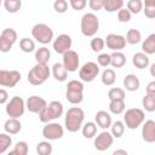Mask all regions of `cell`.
Wrapping results in <instances>:
<instances>
[{"label":"cell","instance_id":"6da1fadb","mask_svg":"<svg viewBox=\"0 0 155 155\" xmlns=\"http://www.w3.org/2000/svg\"><path fill=\"white\" fill-rule=\"evenodd\" d=\"M85 119V111L80 107H71L67 110L65 117H64V126L68 130V132H78L81 130L84 125Z\"/></svg>","mask_w":155,"mask_h":155},{"label":"cell","instance_id":"7a4b0ae2","mask_svg":"<svg viewBox=\"0 0 155 155\" xmlns=\"http://www.w3.org/2000/svg\"><path fill=\"white\" fill-rule=\"evenodd\" d=\"M51 70L47 64L36 63L29 71H28V82L33 86L42 85L48 78H50Z\"/></svg>","mask_w":155,"mask_h":155},{"label":"cell","instance_id":"3957f363","mask_svg":"<svg viewBox=\"0 0 155 155\" xmlns=\"http://www.w3.org/2000/svg\"><path fill=\"white\" fill-rule=\"evenodd\" d=\"M80 29L84 36L92 38L99 30V19L93 12H87L81 17Z\"/></svg>","mask_w":155,"mask_h":155},{"label":"cell","instance_id":"277c9868","mask_svg":"<svg viewBox=\"0 0 155 155\" xmlns=\"http://www.w3.org/2000/svg\"><path fill=\"white\" fill-rule=\"evenodd\" d=\"M63 111H64L63 104L59 101H52L39 114V119H40L41 122L47 124L50 121H53L56 119H59L63 115Z\"/></svg>","mask_w":155,"mask_h":155},{"label":"cell","instance_id":"5b68a950","mask_svg":"<svg viewBox=\"0 0 155 155\" xmlns=\"http://www.w3.org/2000/svg\"><path fill=\"white\" fill-rule=\"evenodd\" d=\"M145 120V114L143 109L139 108H130L126 110L124 115V122L125 126L130 130H136L140 125H143Z\"/></svg>","mask_w":155,"mask_h":155},{"label":"cell","instance_id":"8992f818","mask_svg":"<svg viewBox=\"0 0 155 155\" xmlns=\"http://www.w3.org/2000/svg\"><path fill=\"white\" fill-rule=\"evenodd\" d=\"M65 98L71 104H79L84 99V84L79 80H70L67 85Z\"/></svg>","mask_w":155,"mask_h":155},{"label":"cell","instance_id":"52a82bcc","mask_svg":"<svg viewBox=\"0 0 155 155\" xmlns=\"http://www.w3.org/2000/svg\"><path fill=\"white\" fill-rule=\"evenodd\" d=\"M31 36L35 39L38 42L42 45H47L52 42L53 39V30L51 29L50 25L45 23H38L31 28Z\"/></svg>","mask_w":155,"mask_h":155},{"label":"cell","instance_id":"ba28073f","mask_svg":"<svg viewBox=\"0 0 155 155\" xmlns=\"http://www.w3.org/2000/svg\"><path fill=\"white\" fill-rule=\"evenodd\" d=\"M27 109V105H25V102L22 97H18V96H15L12 97L7 103H6V114L10 116V117H17L19 119L24 111Z\"/></svg>","mask_w":155,"mask_h":155},{"label":"cell","instance_id":"9c48e42d","mask_svg":"<svg viewBox=\"0 0 155 155\" xmlns=\"http://www.w3.org/2000/svg\"><path fill=\"white\" fill-rule=\"evenodd\" d=\"M42 136L47 140H57L64 136V128L58 122H47L42 128Z\"/></svg>","mask_w":155,"mask_h":155},{"label":"cell","instance_id":"30bf717a","mask_svg":"<svg viewBox=\"0 0 155 155\" xmlns=\"http://www.w3.org/2000/svg\"><path fill=\"white\" fill-rule=\"evenodd\" d=\"M16 41H17V31L13 28L4 29L0 34V51L4 53L8 52Z\"/></svg>","mask_w":155,"mask_h":155},{"label":"cell","instance_id":"8fae6325","mask_svg":"<svg viewBox=\"0 0 155 155\" xmlns=\"http://www.w3.org/2000/svg\"><path fill=\"white\" fill-rule=\"evenodd\" d=\"M98 74H99V65H98V63H94V62L85 63L79 70V78L84 82L93 81Z\"/></svg>","mask_w":155,"mask_h":155},{"label":"cell","instance_id":"7c38bea8","mask_svg":"<svg viewBox=\"0 0 155 155\" xmlns=\"http://www.w3.org/2000/svg\"><path fill=\"white\" fill-rule=\"evenodd\" d=\"M21 73L18 70H0V85L2 87H15L21 81Z\"/></svg>","mask_w":155,"mask_h":155},{"label":"cell","instance_id":"4fadbf2b","mask_svg":"<svg viewBox=\"0 0 155 155\" xmlns=\"http://www.w3.org/2000/svg\"><path fill=\"white\" fill-rule=\"evenodd\" d=\"M71 45H73V40L68 34H59L52 41V47L54 52L58 54H64L67 51L71 50Z\"/></svg>","mask_w":155,"mask_h":155},{"label":"cell","instance_id":"5bb4252c","mask_svg":"<svg viewBox=\"0 0 155 155\" xmlns=\"http://www.w3.org/2000/svg\"><path fill=\"white\" fill-rule=\"evenodd\" d=\"M114 142V136L111 134V132H108L107 130H103V132H101L93 142V145L96 148V150L98 151H104L107 149H109L113 145Z\"/></svg>","mask_w":155,"mask_h":155},{"label":"cell","instance_id":"9a60e30c","mask_svg":"<svg viewBox=\"0 0 155 155\" xmlns=\"http://www.w3.org/2000/svg\"><path fill=\"white\" fill-rule=\"evenodd\" d=\"M63 64L67 68V70L69 73H74L78 70L79 65H80V58L76 51L74 50H69L63 54Z\"/></svg>","mask_w":155,"mask_h":155},{"label":"cell","instance_id":"2e32d148","mask_svg":"<svg viewBox=\"0 0 155 155\" xmlns=\"http://www.w3.org/2000/svg\"><path fill=\"white\" fill-rule=\"evenodd\" d=\"M126 44V38L120 34H108L105 38V45L111 51H121Z\"/></svg>","mask_w":155,"mask_h":155},{"label":"cell","instance_id":"e0dca14e","mask_svg":"<svg viewBox=\"0 0 155 155\" xmlns=\"http://www.w3.org/2000/svg\"><path fill=\"white\" fill-rule=\"evenodd\" d=\"M25 105H27V109L30 111V113H34V114H40L44 108L47 105V102L42 98V97H39V96H30L27 101H25Z\"/></svg>","mask_w":155,"mask_h":155},{"label":"cell","instance_id":"ac0fdd59","mask_svg":"<svg viewBox=\"0 0 155 155\" xmlns=\"http://www.w3.org/2000/svg\"><path fill=\"white\" fill-rule=\"evenodd\" d=\"M142 138L147 143H154L155 142V121L154 120H147L143 122Z\"/></svg>","mask_w":155,"mask_h":155},{"label":"cell","instance_id":"d6986e66","mask_svg":"<svg viewBox=\"0 0 155 155\" xmlns=\"http://www.w3.org/2000/svg\"><path fill=\"white\" fill-rule=\"evenodd\" d=\"M94 120H96V124L98 127H101L102 130H108L110 128L111 124H113V120H111V116L108 111L105 110H99L94 115Z\"/></svg>","mask_w":155,"mask_h":155},{"label":"cell","instance_id":"ffe728a7","mask_svg":"<svg viewBox=\"0 0 155 155\" xmlns=\"http://www.w3.org/2000/svg\"><path fill=\"white\" fill-rule=\"evenodd\" d=\"M150 59H149V54H147L145 52H137L133 54L132 57V64L137 68V69H145L149 67Z\"/></svg>","mask_w":155,"mask_h":155},{"label":"cell","instance_id":"44dd1931","mask_svg":"<svg viewBox=\"0 0 155 155\" xmlns=\"http://www.w3.org/2000/svg\"><path fill=\"white\" fill-rule=\"evenodd\" d=\"M22 130V124L17 117H10L4 124V131L8 134H17Z\"/></svg>","mask_w":155,"mask_h":155},{"label":"cell","instance_id":"7402d4cb","mask_svg":"<svg viewBox=\"0 0 155 155\" xmlns=\"http://www.w3.org/2000/svg\"><path fill=\"white\" fill-rule=\"evenodd\" d=\"M140 86V81H139V78L134 74H127L125 78H124V87L126 88V91H130V92H134L139 88Z\"/></svg>","mask_w":155,"mask_h":155},{"label":"cell","instance_id":"603a6c76","mask_svg":"<svg viewBox=\"0 0 155 155\" xmlns=\"http://www.w3.org/2000/svg\"><path fill=\"white\" fill-rule=\"evenodd\" d=\"M68 73H69V71L67 70V68L64 67L63 63H54L53 67H52V75H53V78H54L57 81H59V82H63V81L67 80Z\"/></svg>","mask_w":155,"mask_h":155},{"label":"cell","instance_id":"cb8c5ba5","mask_svg":"<svg viewBox=\"0 0 155 155\" xmlns=\"http://www.w3.org/2000/svg\"><path fill=\"white\" fill-rule=\"evenodd\" d=\"M142 51L145 52L147 54H154L155 53V33L149 34L143 44H142Z\"/></svg>","mask_w":155,"mask_h":155},{"label":"cell","instance_id":"d4e9b609","mask_svg":"<svg viewBox=\"0 0 155 155\" xmlns=\"http://www.w3.org/2000/svg\"><path fill=\"white\" fill-rule=\"evenodd\" d=\"M51 58V52L46 46L39 47L35 51V61L36 63H42V64H47L48 61Z\"/></svg>","mask_w":155,"mask_h":155},{"label":"cell","instance_id":"484cf974","mask_svg":"<svg viewBox=\"0 0 155 155\" xmlns=\"http://www.w3.org/2000/svg\"><path fill=\"white\" fill-rule=\"evenodd\" d=\"M125 99H113L109 102V110L114 115H120L125 111Z\"/></svg>","mask_w":155,"mask_h":155},{"label":"cell","instance_id":"4316f807","mask_svg":"<svg viewBox=\"0 0 155 155\" xmlns=\"http://www.w3.org/2000/svg\"><path fill=\"white\" fill-rule=\"evenodd\" d=\"M111 56V64L114 68H122L126 64V56L121 51H113Z\"/></svg>","mask_w":155,"mask_h":155},{"label":"cell","instance_id":"83f0119b","mask_svg":"<svg viewBox=\"0 0 155 155\" xmlns=\"http://www.w3.org/2000/svg\"><path fill=\"white\" fill-rule=\"evenodd\" d=\"M97 127H98V126H97L96 122H92V121L86 122V124L82 125V127H81L82 136H84L85 138H87V139L93 138V137L96 136V133H97Z\"/></svg>","mask_w":155,"mask_h":155},{"label":"cell","instance_id":"f1b7e54d","mask_svg":"<svg viewBox=\"0 0 155 155\" xmlns=\"http://www.w3.org/2000/svg\"><path fill=\"white\" fill-rule=\"evenodd\" d=\"M101 80H102V84L105 85V86H111V85H114V82H115V80H116V74H115L114 69L107 68V69L102 73Z\"/></svg>","mask_w":155,"mask_h":155},{"label":"cell","instance_id":"f546056e","mask_svg":"<svg viewBox=\"0 0 155 155\" xmlns=\"http://www.w3.org/2000/svg\"><path fill=\"white\" fill-rule=\"evenodd\" d=\"M125 1L124 0H104L103 8L107 12H116L124 7Z\"/></svg>","mask_w":155,"mask_h":155},{"label":"cell","instance_id":"4dcf8cb0","mask_svg":"<svg viewBox=\"0 0 155 155\" xmlns=\"http://www.w3.org/2000/svg\"><path fill=\"white\" fill-rule=\"evenodd\" d=\"M126 42L130 45H136L138 42H140L142 40V34L139 30L137 29H128L126 33Z\"/></svg>","mask_w":155,"mask_h":155},{"label":"cell","instance_id":"1f68e13d","mask_svg":"<svg viewBox=\"0 0 155 155\" xmlns=\"http://www.w3.org/2000/svg\"><path fill=\"white\" fill-rule=\"evenodd\" d=\"M142 107L145 111L148 113H153L155 111V96L153 94H145L142 99Z\"/></svg>","mask_w":155,"mask_h":155},{"label":"cell","instance_id":"d6a6232c","mask_svg":"<svg viewBox=\"0 0 155 155\" xmlns=\"http://www.w3.org/2000/svg\"><path fill=\"white\" fill-rule=\"evenodd\" d=\"M110 132L111 134L114 136V138H120L122 137L124 132H125V122L124 121H120V120H116L115 122L111 124L110 126Z\"/></svg>","mask_w":155,"mask_h":155},{"label":"cell","instance_id":"836d02e7","mask_svg":"<svg viewBox=\"0 0 155 155\" xmlns=\"http://www.w3.org/2000/svg\"><path fill=\"white\" fill-rule=\"evenodd\" d=\"M52 151H53V148L50 140H42L36 144V153L39 155H51Z\"/></svg>","mask_w":155,"mask_h":155},{"label":"cell","instance_id":"e575fe53","mask_svg":"<svg viewBox=\"0 0 155 155\" xmlns=\"http://www.w3.org/2000/svg\"><path fill=\"white\" fill-rule=\"evenodd\" d=\"M4 7L8 13H16L22 7V0H4Z\"/></svg>","mask_w":155,"mask_h":155},{"label":"cell","instance_id":"d590c367","mask_svg":"<svg viewBox=\"0 0 155 155\" xmlns=\"http://www.w3.org/2000/svg\"><path fill=\"white\" fill-rule=\"evenodd\" d=\"M19 48L25 52V53H30L33 51H35V42L33 39L29 38H22L19 40Z\"/></svg>","mask_w":155,"mask_h":155},{"label":"cell","instance_id":"8d00e7d4","mask_svg":"<svg viewBox=\"0 0 155 155\" xmlns=\"http://www.w3.org/2000/svg\"><path fill=\"white\" fill-rule=\"evenodd\" d=\"M28 150H29V148H28L27 142L21 140V142H17L16 143L15 148L8 153V155H27L28 154Z\"/></svg>","mask_w":155,"mask_h":155},{"label":"cell","instance_id":"74e56055","mask_svg":"<svg viewBox=\"0 0 155 155\" xmlns=\"http://www.w3.org/2000/svg\"><path fill=\"white\" fill-rule=\"evenodd\" d=\"M126 97V93H125V90L124 88H120V87H113L108 91V98L109 101H113V99H125Z\"/></svg>","mask_w":155,"mask_h":155},{"label":"cell","instance_id":"f35d334b","mask_svg":"<svg viewBox=\"0 0 155 155\" xmlns=\"http://www.w3.org/2000/svg\"><path fill=\"white\" fill-rule=\"evenodd\" d=\"M12 144V138L8 136L7 132L5 133H0V154H4L10 145Z\"/></svg>","mask_w":155,"mask_h":155},{"label":"cell","instance_id":"ab89813d","mask_svg":"<svg viewBox=\"0 0 155 155\" xmlns=\"http://www.w3.org/2000/svg\"><path fill=\"white\" fill-rule=\"evenodd\" d=\"M90 46H91V48H92L93 52H96V53H97V52H101V51L104 48V46H105V40H104L103 38L94 36V38L91 40Z\"/></svg>","mask_w":155,"mask_h":155},{"label":"cell","instance_id":"60d3db41","mask_svg":"<svg viewBox=\"0 0 155 155\" xmlns=\"http://www.w3.org/2000/svg\"><path fill=\"white\" fill-rule=\"evenodd\" d=\"M126 6L131 11V13L137 15L143 11V0H128Z\"/></svg>","mask_w":155,"mask_h":155},{"label":"cell","instance_id":"b9f144b4","mask_svg":"<svg viewBox=\"0 0 155 155\" xmlns=\"http://www.w3.org/2000/svg\"><path fill=\"white\" fill-rule=\"evenodd\" d=\"M131 17H132V13H131V11L126 7H122L121 10H119L117 11V21L119 22H121V23H127V22H130L131 21Z\"/></svg>","mask_w":155,"mask_h":155},{"label":"cell","instance_id":"7bdbcfd3","mask_svg":"<svg viewBox=\"0 0 155 155\" xmlns=\"http://www.w3.org/2000/svg\"><path fill=\"white\" fill-rule=\"evenodd\" d=\"M53 10L57 13H65L68 10V1L67 0H54Z\"/></svg>","mask_w":155,"mask_h":155},{"label":"cell","instance_id":"ee69618b","mask_svg":"<svg viewBox=\"0 0 155 155\" xmlns=\"http://www.w3.org/2000/svg\"><path fill=\"white\" fill-rule=\"evenodd\" d=\"M97 63L99 67H108L111 64V56L109 53H101L97 57Z\"/></svg>","mask_w":155,"mask_h":155},{"label":"cell","instance_id":"f6af8a7d","mask_svg":"<svg viewBox=\"0 0 155 155\" xmlns=\"http://www.w3.org/2000/svg\"><path fill=\"white\" fill-rule=\"evenodd\" d=\"M69 4L71 6L73 10L75 11H81L86 7L87 5V0H69Z\"/></svg>","mask_w":155,"mask_h":155},{"label":"cell","instance_id":"bcb514c9","mask_svg":"<svg viewBox=\"0 0 155 155\" xmlns=\"http://www.w3.org/2000/svg\"><path fill=\"white\" fill-rule=\"evenodd\" d=\"M88 6L93 12H98L104 6V0H88Z\"/></svg>","mask_w":155,"mask_h":155},{"label":"cell","instance_id":"7dc6e473","mask_svg":"<svg viewBox=\"0 0 155 155\" xmlns=\"http://www.w3.org/2000/svg\"><path fill=\"white\" fill-rule=\"evenodd\" d=\"M143 12L147 18H155V6H144L143 5Z\"/></svg>","mask_w":155,"mask_h":155},{"label":"cell","instance_id":"c3c4849f","mask_svg":"<svg viewBox=\"0 0 155 155\" xmlns=\"http://www.w3.org/2000/svg\"><path fill=\"white\" fill-rule=\"evenodd\" d=\"M145 92H147L148 94H153V96H155V80L150 81V82L147 85V87H145Z\"/></svg>","mask_w":155,"mask_h":155},{"label":"cell","instance_id":"681fc988","mask_svg":"<svg viewBox=\"0 0 155 155\" xmlns=\"http://www.w3.org/2000/svg\"><path fill=\"white\" fill-rule=\"evenodd\" d=\"M7 98H8V93L5 88H1L0 90V104H5L7 102Z\"/></svg>","mask_w":155,"mask_h":155},{"label":"cell","instance_id":"f907efd6","mask_svg":"<svg viewBox=\"0 0 155 155\" xmlns=\"http://www.w3.org/2000/svg\"><path fill=\"white\" fill-rule=\"evenodd\" d=\"M120 154L127 155L128 153H127V150H124V149H117V150H114V151H113V155H120Z\"/></svg>","mask_w":155,"mask_h":155},{"label":"cell","instance_id":"816d5d0a","mask_svg":"<svg viewBox=\"0 0 155 155\" xmlns=\"http://www.w3.org/2000/svg\"><path fill=\"white\" fill-rule=\"evenodd\" d=\"M150 75H151L153 78H155V63H153V64L150 65Z\"/></svg>","mask_w":155,"mask_h":155}]
</instances>
